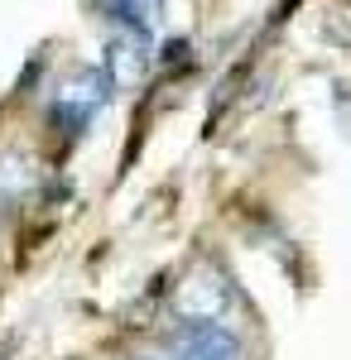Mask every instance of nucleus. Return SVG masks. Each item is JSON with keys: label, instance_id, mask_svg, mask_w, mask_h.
Masks as SVG:
<instances>
[{"label": "nucleus", "instance_id": "3", "mask_svg": "<svg viewBox=\"0 0 351 360\" xmlns=\"http://www.w3.org/2000/svg\"><path fill=\"white\" fill-rule=\"evenodd\" d=\"M39 188H44V164L29 154L25 144H5L0 149V217L20 212Z\"/></svg>", "mask_w": 351, "mask_h": 360}, {"label": "nucleus", "instance_id": "1", "mask_svg": "<svg viewBox=\"0 0 351 360\" xmlns=\"http://www.w3.org/2000/svg\"><path fill=\"white\" fill-rule=\"evenodd\" d=\"M164 360H245V351H241V336L226 322H183L178 317Z\"/></svg>", "mask_w": 351, "mask_h": 360}, {"label": "nucleus", "instance_id": "2", "mask_svg": "<svg viewBox=\"0 0 351 360\" xmlns=\"http://www.w3.org/2000/svg\"><path fill=\"white\" fill-rule=\"evenodd\" d=\"M49 106H54V115L73 130V135H78V130L92 125V115L106 106V77H101V72H92V68H87V72H73L68 82H58V91H54V101H49Z\"/></svg>", "mask_w": 351, "mask_h": 360}]
</instances>
